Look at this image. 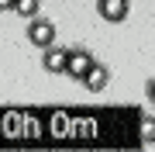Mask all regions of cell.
Listing matches in <instances>:
<instances>
[{
    "label": "cell",
    "instance_id": "6",
    "mask_svg": "<svg viewBox=\"0 0 155 152\" xmlns=\"http://www.w3.org/2000/svg\"><path fill=\"white\" fill-rule=\"evenodd\" d=\"M14 14L35 17V14H38V0H14Z\"/></svg>",
    "mask_w": 155,
    "mask_h": 152
},
{
    "label": "cell",
    "instance_id": "1",
    "mask_svg": "<svg viewBox=\"0 0 155 152\" xmlns=\"http://www.w3.org/2000/svg\"><path fill=\"white\" fill-rule=\"evenodd\" d=\"M90 62H93L90 49H83V45H69V49H66V66H62V76L83 79V73L90 69Z\"/></svg>",
    "mask_w": 155,
    "mask_h": 152
},
{
    "label": "cell",
    "instance_id": "2",
    "mask_svg": "<svg viewBox=\"0 0 155 152\" xmlns=\"http://www.w3.org/2000/svg\"><path fill=\"white\" fill-rule=\"evenodd\" d=\"M28 38H31V45H38V49L52 45V42H55V24H52L48 17H38V14H35L31 24H28Z\"/></svg>",
    "mask_w": 155,
    "mask_h": 152
},
{
    "label": "cell",
    "instance_id": "8",
    "mask_svg": "<svg viewBox=\"0 0 155 152\" xmlns=\"http://www.w3.org/2000/svg\"><path fill=\"white\" fill-rule=\"evenodd\" d=\"M0 11H14V0H0Z\"/></svg>",
    "mask_w": 155,
    "mask_h": 152
},
{
    "label": "cell",
    "instance_id": "3",
    "mask_svg": "<svg viewBox=\"0 0 155 152\" xmlns=\"http://www.w3.org/2000/svg\"><path fill=\"white\" fill-rule=\"evenodd\" d=\"M79 83L86 86V90H93V93H100V90H107V83H110V69L104 66V62H90V69L83 73V79H79Z\"/></svg>",
    "mask_w": 155,
    "mask_h": 152
},
{
    "label": "cell",
    "instance_id": "4",
    "mask_svg": "<svg viewBox=\"0 0 155 152\" xmlns=\"http://www.w3.org/2000/svg\"><path fill=\"white\" fill-rule=\"evenodd\" d=\"M127 11H131V4L127 0H97V14L104 17V21H110V24H121Z\"/></svg>",
    "mask_w": 155,
    "mask_h": 152
},
{
    "label": "cell",
    "instance_id": "7",
    "mask_svg": "<svg viewBox=\"0 0 155 152\" xmlns=\"http://www.w3.org/2000/svg\"><path fill=\"white\" fill-rule=\"evenodd\" d=\"M152 131H155V121H152V114H145L141 118V142L152 149Z\"/></svg>",
    "mask_w": 155,
    "mask_h": 152
},
{
    "label": "cell",
    "instance_id": "5",
    "mask_svg": "<svg viewBox=\"0 0 155 152\" xmlns=\"http://www.w3.org/2000/svg\"><path fill=\"white\" fill-rule=\"evenodd\" d=\"M62 66H66V49H59L55 42L45 45L41 49V69L45 73H62Z\"/></svg>",
    "mask_w": 155,
    "mask_h": 152
}]
</instances>
